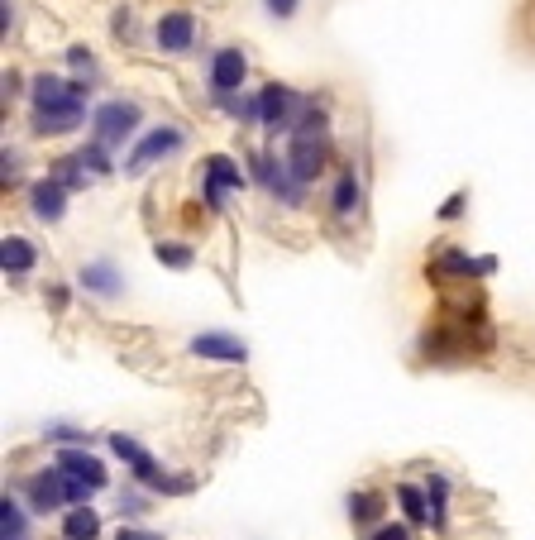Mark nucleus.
<instances>
[{"mask_svg":"<svg viewBox=\"0 0 535 540\" xmlns=\"http://www.w3.org/2000/svg\"><path fill=\"white\" fill-rule=\"evenodd\" d=\"M82 82L39 77L34 82V134H72L82 125Z\"/></svg>","mask_w":535,"mask_h":540,"instance_id":"nucleus-1","label":"nucleus"},{"mask_svg":"<svg viewBox=\"0 0 535 540\" xmlns=\"http://www.w3.org/2000/svg\"><path fill=\"white\" fill-rule=\"evenodd\" d=\"M306 101H301L292 87H263L258 91V125L263 130H273V134H297V125H301V115H306Z\"/></svg>","mask_w":535,"mask_h":540,"instance_id":"nucleus-2","label":"nucleus"},{"mask_svg":"<svg viewBox=\"0 0 535 540\" xmlns=\"http://www.w3.org/2000/svg\"><path fill=\"white\" fill-rule=\"evenodd\" d=\"M110 450L125 459L129 474L139 478V483H149V488H158V493H187V488H192L187 478H168V474H163V469H158V459H153L139 440H129V435H110Z\"/></svg>","mask_w":535,"mask_h":540,"instance_id":"nucleus-3","label":"nucleus"},{"mask_svg":"<svg viewBox=\"0 0 535 540\" xmlns=\"http://www.w3.org/2000/svg\"><path fill=\"white\" fill-rule=\"evenodd\" d=\"M91 125H96V144L101 149H120L129 134L139 130V106L134 101H106V106L96 110Z\"/></svg>","mask_w":535,"mask_h":540,"instance_id":"nucleus-4","label":"nucleus"},{"mask_svg":"<svg viewBox=\"0 0 535 540\" xmlns=\"http://www.w3.org/2000/svg\"><path fill=\"white\" fill-rule=\"evenodd\" d=\"M282 163H287V173L306 187V182L325 168V139L321 134H306V130L292 134V144H287V158H282Z\"/></svg>","mask_w":535,"mask_h":540,"instance_id":"nucleus-5","label":"nucleus"},{"mask_svg":"<svg viewBox=\"0 0 535 540\" xmlns=\"http://www.w3.org/2000/svg\"><path fill=\"white\" fill-rule=\"evenodd\" d=\"M244 187V173H239L235 158H225V153H215L206 158V206L220 211L225 206V192H239Z\"/></svg>","mask_w":535,"mask_h":540,"instance_id":"nucleus-6","label":"nucleus"},{"mask_svg":"<svg viewBox=\"0 0 535 540\" xmlns=\"http://www.w3.org/2000/svg\"><path fill=\"white\" fill-rule=\"evenodd\" d=\"M249 163H254V177L263 182V187H268V192L282 196L287 206H297V201H301V182L287 173V163H278L273 153H254Z\"/></svg>","mask_w":535,"mask_h":540,"instance_id":"nucleus-7","label":"nucleus"},{"mask_svg":"<svg viewBox=\"0 0 535 540\" xmlns=\"http://www.w3.org/2000/svg\"><path fill=\"white\" fill-rule=\"evenodd\" d=\"M244 72H249V63H244V53L239 48H220L211 63V91L215 101H230L239 87H244Z\"/></svg>","mask_w":535,"mask_h":540,"instance_id":"nucleus-8","label":"nucleus"},{"mask_svg":"<svg viewBox=\"0 0 535 540\" xmlns=\"http://www.w3.org/2000/svg\"><path fill=\"white\" fill-rule=\"evenodd\" d=\"M182 149V130H172V125H158L153 134H144V144L129 153V173H144V168H153L158 158H168V153H177Z\"/></svg>","mask_w":535,"mask_h":540,"instance_id":"nucleus-9","label":"nucleus"},{"mask_svg":"<svg viewBox=\"0 0 535 540\" xmlns=\"http://www.w3.org/2000/svg\"><path fill=\"white\" fill-rule=\"evenodd\" d=\"M192 354L196 359H215V364H244L249 359V345L235 340V335H225V330H206V335L192 340Z\"/></svg>","mask_w":535,"mask_h":540,"instance_id":"nucleus-10","label":"nucleus"},{"mask_svg":"<svg viewBox=\"0 0 535 540\" xmlns=\"http://www.w3.org/2000/svg\"><path fill=\"white\" fill-rule=\"evenodd\" d=\"M58 474L86 483L91 493H101V488H106V464H101L96 454H86V450H58Z\"/></svg>","mask_w":535,"mask_h":540,"instance_id":"nucleus-11","label":"nucleus"},{"mask_svg":"<svg viewBox=\"0 0 535 540\" xmlns=\"http://www.w3.org/2000/svg\"><path fill=\"white\" fill-rule=\"evenodd\" d=\"M153 39H158L163 53H187V48L196 44V20L187 10H168V15L158 20V29H153Z\"/></svg>","mask_w":535,"mask_h":540,"instance_id":"nucleus-12","label":"nucleus"},{"mask_svg":"<svg viewBox=\"0 0 535 540\" xmlns=\"http://www.w3.org/2000/svg\"><path fill=\"white\" fill-rule=\"evenodd\" d=\"M29 206H34V216L39 220H63L67 211V187L58 182V177H43V182H34V192H29Z\"/></svg>","mask_w":535,"mask_h":540,"instance_id":"nucleus-13","label":"nucleus"},{"mask_svg":"<svg viewBox=\"0 0 535 540\" xmlns=\"http://www.w3.org/2000/svg\"><path fill=\"white\" fill-rule=\"evenodd\" d=\"M29 502L39 507V512H58L67 502V478L58 469H43V474L29 478Z\"/></svg>","mask_w":535,"mask_h":540,"instance_id":"nucleus-14","label":"nucleus"},{"mask_svg":"<svg viewBox=\"0 0 535 540\" xmlns=\"http://www.w3.org/2000/svg\"><path fill=\"white\" fill-rule=\"evenodd\" d=\"M39 263V254H34V244L24 235H5V244H0V268L10 273V278H24L29 268Z\"/></svg>","mask_w":535,"mask_h":540,"instance_id":"nucleus-15","label":"nucleus"},{"mask_svg":"<svg viewBox=\"0 0 535 540\" xmlns=\"http://www.w3.org/2000/svg\"><path fill=\"white\" fill-rule=\"evenodd\" d=\"M63 536L67 540H101V517L91 507H72L63 521Z\"/></svg>","mask_w":535,"mask_h":540,"instance_id":"nucleus-16","label":"nucleus"},{"mask_svg":"<svg viewBox=\"0 0 535 540\" xmlns=\"http://www.w3.org/2000/svg\"><path fill=\"white\" fill-rule=\"evenodd\" d=\"M82 287L101 292V297H115L125 282H120V273H115L110 263H86V268H82Z\"/></svg>","mask_w":535,"mask_h":540,"instance_id":"nucleus-17","label":"nucleus"},{"mask_svg":"<svg viewBox=\"0 0 535 540\" xmlns=\"http://www.w3.org/2000/svg\"><path fill=\"white\" fill-rule=\"evenodd\" d=\"M397 502H402V512H407L411 526H426V521H435V517H430L426 488H411V483H402V488H397Z\"/></svg>","mask_w":535,"mask_h":540,"instance_id":"nucleus-18","label":"nucleus"},{"mask_svg":"<svg viewBox=\"0 0 535 540\" xmlns=\"http://www.w3.org/2000/svg\"><path fill=\"white\" fill-rule=\"evenodd\" d=\"M330 206H335V216H349V211L359 206V177L344 173L340 182H335V196H330Z\"/></svg>","mask_w":535,"mask_h":540,"instance_id":"nucleus-19","label":"nucleus"},{"mask_svg":"<svg viewBox=\"0 0 535 540\" xmlns=\"http://www.w3.org/2000/svg\"><path fill=\"white\" fill-rule=\"evenodd\" d=\"M0 536L5 540H24V512H20V502L5 493V502H0Z\"/></svg>","mask_w":535,"mask_h":540,"instance_id":"nucleus-20","label":"nucleus"},{"mask_svg":"<svg viewBox=\"0 0 535 540\" xmlns=\"http://www.w3.org/2000/svg\"><path fill=\"white\" fill-rule=\"evenodd\" d=\"M77 163H82L91 177H106V173H110V158H106V149H101L96 139H91L86 149H77Z\"/></svg>","mask_w":535,"mask_h":540,"instance_id":"nucleus-21","label":"nucleus"},{"mask_svg":"<svg viewBox=\"0 0 535 540\" xmlns=\"http://www.w3.org/2000/svg\"><path fill=\"white\" fill-rule=\"evenodd\" d=\"M378 512H383V497L378 493H354L349 497V517L354 521H373Z\"/></svg>","mask_w":535,"mask_h":540,"instance_id":"nucleus-22","label":"nucleus"},{"mask_svg":"<svg viewBox=\"0 0 535 540\" xmlns=\"http://www.w3.org/2000/svg\"><path fill=\"white\" fill-rule=\"evenodd\" d=\"M426 497H430V517H435V526H440V521H445V497H450V483H445L440 474H430Z\"/></svg>","mask_w":535,"mask_h":540,"instance_id":"nucleus-23","label":"nucleus"},{"mask_svg":"<svg viewBox=\"0 0 535 540\" xmlns=\"http://www.w3.org/2000/svg\"><path fill=\"white\" fill-rule=\"evenodd\" d=\"M153 254H158V263H168V268H192V249L187 244H158Z\"/></svg>","mask_w":535,"mask_h":540,"instance_id":"nucleus-24","label":"nucleus"},{"mask_svg":"<svg viewBox=\"0 0 535 540\" xmlns=\"http://www.w3.org/2000/svg\"><path fill=\"white\" fill-rule=\"evenodd\" d=\"M368 540H411V526H402V521H392V526H378Z\"/></svg>","mask_w":535,"mask_h":540,"instance_id":"nucleus-25","label":"nucleus"},{"mask_svg":"<svg viewBox=\"0 0 535 540\" xmlns=\"http://www.w3.org/2000/svg\"><path fill=\"white\" fill-rule=\"evenodd\" d=\"M67 58H72V67H77V72H86V77H91V53H86V48H67Z\"/></svg>","mask_w":535,"mask_h":540,"instance_id":"nucleus-26","label":"nucleus"},{"mask_svg":"<svg viewBox=\"0 0 535 540\" xmlns=\"http://www.w3.org/2000/svg\"><path fill=\"white\" fill-rule=\"evenodd\" d=\"M297 5H301V0H268V10H273L278 20H287V15H297Z\"/></svg>","mask_w":535,"mask_h":540,"instance_id":"nucleus-27","label":"nucleus"},{"mask_svg":"<svg viewBox=\"0 0 535 540\" xmlns=\"http://www.w3.org/2000/svg\"><path fill=\"white\" fill-rule=\"evenodd\" d=\"M459 211H464V196H450V201L440 206V216H445V220H454V216H459Z\"/></svg>","mask_w":535,"mask_h":540,"instance_id":"nucleus-28","label":"nucleus"},{"mask_svg":"<svg viewBox=\"0 0 535 540\" xmlns=\"http://www.w3.org/2000/svg\"><path fill=\"white\" fill-rule=\"evenodd\" d=\"M120 540H149V536H139V531H125V536H120Z\"/></svg>","mask_w":535,"mask_h":540,"instance_id":"nucleus-29","label":"nucleus"}]
</instances>
